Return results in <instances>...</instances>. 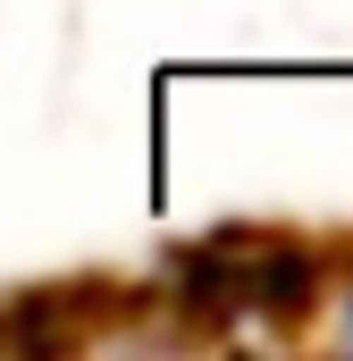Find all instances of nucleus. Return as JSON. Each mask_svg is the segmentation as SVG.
I'll use <instances>...</instances> for the list:
<instances>
[{
    "label": "nucleus",
    "mask_w": 353,
    "mask_h": 361,
    "mask_svg": "<svg viewBox=\"0 0 353 361\" xmlns=\"http://www.w3.org/2000/svg\"><path fill=\"white\" fill-rule=\"evenodd\" d=\"M244 302L261 319H303L320 302V252L277 244V235H253L244 244Z\"/></svg>",
    "instance_id": "1"
}]
</instances>
